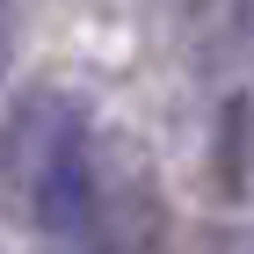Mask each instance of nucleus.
I'll list each match as a JSON object with an SVG mask.
<instances>
[{
	"instance_id": "obj_2",
	"label": "nucleus",
	"mask_w": 254,
	"mask_h": 254,
	"mask_svg": "<svg viewBox=\"0 0 254 254\" xmlns=\"http://www.w3.org/2000/svg\"><path fill=\"white\" fill-rule=\"evenodd\" d=\"M211 167H218V189H225V196H240V189H247V167H254V102H247V95H233V102H225Z\"/></svg>"
},
{
	"instance_id": "obj_1",
	"label": "nucleus",
	"mask_w": 254,
	"mask_h": 254,
	"mask_svg": "<svg viewBox=\"0 0 254 254\" xmlns=\"http://www.w3.org/2000/svg\"><path fill=\"white\" fill-rule=\"evenodd\" d=\"M29 218L51 247H80L102 225V167H95V138L87 124L65 117L59 131H44L37 175H29Z\"/></svg>"
},
{
	"instance_id": "obj_3",
	"label": "nucleus",
	"mask_w": 254,
	"mask_h": 254,
	"mask_svg": "<svg viewBox=\"0 0 254 254\" xmlns=\"http://www.w3.org/2000/svg\"><path fill=\"white\" fill-rule=\"evenodd\" d=\"M7 51H15V29H7V0H0V73H7Z\"/></svg>"
}]
</instances>
